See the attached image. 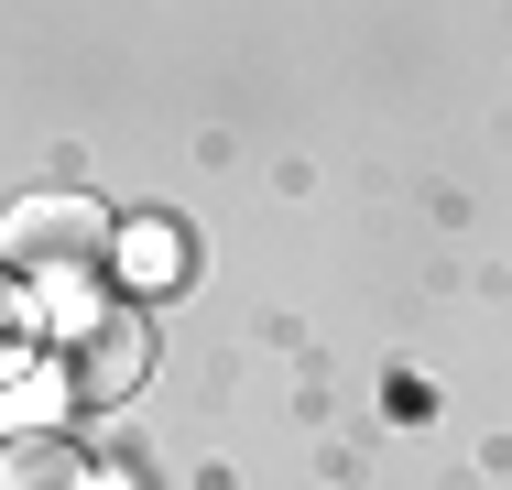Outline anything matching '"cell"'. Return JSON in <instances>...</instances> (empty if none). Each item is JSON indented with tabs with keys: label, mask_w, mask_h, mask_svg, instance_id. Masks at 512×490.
Wrapping results in <instances>:
<instances>
[{
	"label": "cell",
	"mask_w": 512,
	"mask_h": 490,
	"mask_svg": "<svg viewBox=\"0 0 512 490\" xmlns=\"http://www.w3.org/2000/svg\"><path fill=\"white\" fill-rule=\"evenodd\" d=\"M33 338L55 349V403H88V414L131 403V392H142V371H153V327H142L131 305H99L88 284L55 294V316H44Z\"/></svg>",
	"instance_id": "1"
},
{
	"label": "cell",
	"mask_w": 512,
	"mask_h": 490,
	"mask_svg": "<svg viewBox=\"0 0 512 490\" xmlns=\"http://www.w3.org/2000/svg\"><path fill=\"white\" fill-rule=\"evenodd\" d=\"M0 251L22 273H55V284H88V262L120 251V218H109L88 186H33L0 207Z\"/></svg>",
	"instance_id": "2"
},
{
	"label": "cell",
	"mask_w": 512,
	"mask_h": 490,
	"mask_svg": "<svg viewBox=\"0 0 512 490\" xmlns=\"http://www.w3.org/2000/svg\"><path fill=\"white\" fill-rule=\"evenodd\" d=\"M0 490H99V480H88V458H77L66 436H44V425H22V436L0 447Z\"/></svg>",
	"instance_id": "3"
},
{
	"label": "cell",
	"mask_w": 512,
	"mask_h": 490,
	"mask_svg": "<svg viewBox=\"0 0 512 490\" xmlns=\"http://www.w3.org/2000/svg\"><path fill=\"white\" fill-rule=\"evenodd\" d=\"M120 262H131L142 284H175V273H186V240H175V229H120Z\"/></svg>",
	"instance_id": "4"
},
{
	"label": "cell",
	"mask_w": 512,
	"mask_h": 490,
	"mask_svg": "<svg viewBox=\"0 0 512 490\" xmlns=\"http://www.w3.org/2000/svg\"><path fill=\"white\" fill-rule=\"evenodd\" d=\"M22 349H33V305H22V284H0V382L22 371Z\"/></svg>",
	"instance_id": "5"
}]
</instances>
